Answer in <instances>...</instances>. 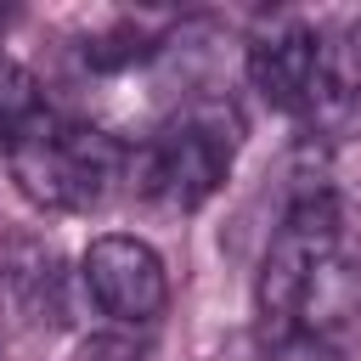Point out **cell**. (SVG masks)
<instances>
[{
	"instance_id": "cell-10",
	"label": "cell",
	"mask_w": 361,
	"mask_h": 361,
	"mask_svg": "<svg viewBox=\"0 0 361 361\" xmlns=\"http://www.w3.org/2000/svg\"><path fill=\"white\" fill-rule=\"evenodd\" d=\"M79 361H147V355L135 344H124V338H90L79 350Z\"/></svg>"
},
{
	"instance_id": "cell-4",
	"label": "cell",
	"mask_w": 361,
	"mask_h": 361,
	"mask_svg": "<svg viewBox=\"0 0 361 361\" xmlns=\"http://www.w3.org/2000/svg\"><path fill=\"white\" fill-rule=\"evenodd\" d=\"M79 276H85V293L96 299V310L113 316L118 327H152L169 305V271H164L158 248L130 231L96 237L79 259Z\"/></svg>"
},
{
	"instance_id": "cell-7",
	"label": "cell",
	"mask_w": 361,
	"mask_h": 361,
	"mask_svg": "<svg viewBox=\"0 0 361 361\" xmlns=\"http://www.w3.org/2000/svg\"><path fill=\"white\" fill-rule=\"evenodd\" d=\"M34 118H39V85H34V73L23 62H11L0 51V141L23 135Z\"/></svg>"
},
{
	"instance_id": "cell-8",
	"label": "cell",
	"mask_w": 361,
	"mask_h": 361,
	"mask_svg": "<svg viewBox=\"0 0 361 361\" xmlns=\"http://www.w3.org/2000/svg\"><path fill=\"white\" fill-rule=\"evenodd\" d=\"M158 45L135 28V23H124V28H113V34H96L90 45H85V62L96 68V73H118V68H135V62H147Z\"/></svg>"
},
{
	"instance_id": "cell-5",
	"label": "cell",
	"mask_w": 361,
	"mask_h": 361,
	"mask_svg": "<svg viewBox=\"0 0 361 361\" xmlns=\"http://www.w3.org/2000/svg\"><path fill=\"white\" fill-rule=\"evenodd\" d=\"M327 45L305 17H271L248 39V79L276 113H305L316 102Z\"/></svg>"
},
{
	"instance_id": "cell-6",
	"label": "cell",
	"mask_w": 361,
	"mask_h": 361,
	"mask_svg": "<svg viewBox=\"0 0 361 361\" xmlns=\"http://www.w3.org/2000/svg\"><path fill=\"white\" fill-rule=\"evenodd\" d=\"M355 316H361V265H350L344 254H333V259L316 271L310 293H305L299 327H305V333L333 338V333H338L344 322H355Z\"/></svg>"
},
{
	"instance_id": "cell-2",
	"label": "cell",
	"mask_w": 361,
	"mask_h": 361,
	"mask_svg": "<svg viewBox=\"0 0 361 361\" xmlns=\"http://www.w3.org/2000/svg\"><path fill=\"white\" fill-rule=\"evenodd\" d=\"M237 147H243L237 107L226 96H197L152 135L147 152H135V186L147 197H158L164 209L192 214L226 186Z\"/></svg>"
},
{
	"instance_id": "cell-9",
	"label": "cell",
	"mask_w": 361,
	"mask_h": 361,
	"mask_svg": "<svg viewBox=\"0 0 361 361\" xmlns=\"http://www.w3.org/2000/svg\"><path fill=\"white\" fill-rule=\"evenodd\" d=\"M265 361H338V344L299 327V333H288V338H271V344H265Z\"/></svg>"
},
{
	"instance_id": "cell-3",
	"label": "cell",
	"mask_w": 361,
	"mask_h": 361,
	"mask_svg": "<svg viewBox=\"0 0 361 361\" xmlns=\"http://www.w3.org/2000/svg\"><path fill=\"white\" fill-rule=\"evenodd\" d=\"M344 243V214H338V197L322 186V180H305L259 259V282H254V310H259V327H265V344L271 338H288L299 333V310H305V293L316 282V271L338 254Z\"/></svg>"
},
{
	"instance_id": "cell-1",
	"label": "cell",
	"mask_w": 361,
	"mask_h": 361,
	"mask_svg": "<svg viewBox=\"0 0 361 361\" xmlns=\"http://www.w3.org/2000/svg\"><path fill=\"white\" fill-rule=\"evenodd\" d=\"M6 164H11V180L39 209H56V214L107 209L135 180V158L124 141H113L107 130H90V124L45 118V113L23 135L6 141Z\"/></svg>"
}]
</instances>
